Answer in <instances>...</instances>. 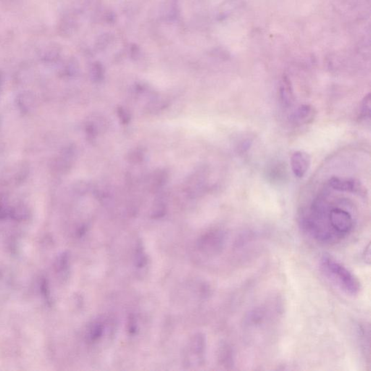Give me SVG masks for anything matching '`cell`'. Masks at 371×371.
I'll return each mask as SVG.
<instances>
[{"label":"cell","mask_w":371,"mask_h":371,"mask_svg":"<svg viewBox=\"0 0 371 371\" xmlns=\"http://www.w3.org/2000/svg\"><path fill=\"white\" fill-rule=\"evenodd\" d=\"M320 268L325 277L345 294L356 296L360 292V282L355 275L333 257L323 255Z\"/></svg>","instance_id":"1"},{"label":"cell","mask_w":371,"mask_h":371,"mask_svg":"<svg viewBox=\"0 0 371 371\" xmlns=\"http://www.w3.org/2000/svg\"><path fill=\"white\" fill-rule=\"evenodd\" d=\"M328 233L331 243L347 237L354 228V220L349 212L341 208L332 209L328 213Z\"/></svg>","instance_id":"2"},{"label":"cell","mask_w":371,"mask_h":371,"mask_svg":"<svg viewBox=\"0 0 371 371\" xmlns=\"http://www.w3.org/2000/svg\"><path fill=\"white\" fill-rule=\"evenodd\" d=\"M272 310L268 305L255 307L247 314L245 325L250 328H258L263 326L271 319Z\"/></svg>","instance_id":"3"},{"label":"cell","mask_w":371,"mask_h":371,"mask_svg":"<svg viewBox=\"0 0 371 371\" xmlns=\"http://www.w3.org/2000/svg\"><path fill=\"white\" fill-rule=\"evenodd\" d=\"M311 165V157L308 153L297 151L291 157V167L295 176L303 178Z\"/></svg>","instance_id":"4"},{"label":"cell","mask_w":371,"mask_h":371,"mask_svg":"<svg viewBox=\"0 0 371 371\" xmlns=\"http://www.w3.org/2000/svg\"><path fill=\"white\" fill-rule=\"evenodd\" d=\"M316 114L315 107L310 105H304L296 110L292 115V120L296 124L299 126L310 124L315 120Z\"/></svg>","instance_id":"5"},{"label":"cell","mask_w":371,"mask_h":371,"mask_svg":"<svg viewBox=\"0 0 371 371\" xmlns=\"http://www.w3.org/2000/svg\"><path fill=\"white\" fill-rule=\"evenodd\" d=\"M329 184L332 188L341 192H354L357 188V183L354 180L337 177H332L329 180Z\"/></svg>","instance_id":"6"},{"label":"cell","mask_w":371,"mask_h":371,"mask_svg":"<svg viewBox=\"0 0 371 371\" xmlns=\"http://www.w3.org/2000/svg\"><path fill=\"white\" fill-rule=\"evenodd\" d=\"M17 103L23 113H29L35 105V97L31 92L21 93L18 97Z\"/></svg>","instance_id":"7"},{"label":"cell","mask_w":371,"mask_h":371,"mask_svg":"<svg viewBox=\"0 0 371 371\" xmlns=\"http://www.w3.org/2000/svg\"><path fill=\"white\" fill-rule=\"evenodd\" d=\"M280 94H281V100L284 105H289L292 103L294 100V94H293L290 82L286 78H284L281 81V86H280Z\"/></svg>","instance_id":"8"},{"label":"cell","mask_w":371,"mask_h":371,"mask_svg":"<svg viewBox=\"0 0 371 371\" xmlns=\"http://www.w3.org/2000/svg\"><path fill=\"white\" fill-rule=\"evenodd\" d=\"M29 210L24 205H17L9 209V216L15 221H24L29 217Z\"/></svg>","instance_id":"9"},{"label":"cell","mask_w":371,"mask_h":371,"mask_svg":"<svg viewBox=\"0 0 371 371\" xmlns=\"http://www.w3.org/2000/svg\"><path fill=\"white\" fill-rule=\"evenodd\" d=\"M55 268H56L57 273H60L62 275H65L68 272V257L66 253H63L60 255L55 263Z\"/></svg>","instance_id":"10"},{"label":"cell","mask_w":371,"mask_h":371,"mask_svg":"<svg viewBox=\"0 0 371 371\" xmlns=\"http://www.w3.org/2000/svg\"><path fill=\"white\" fill-rule=\"evenodd\" d=\"M224 349L220 354V359L221 362L225 366H232L234 362V357H233V351L229 346H224Z\"/></svg>","instance_id":"11"},{"label":"cell","mask_w":371,"mask_h":371,"mask_svg":"<svg viewBox=\"0 0 371 371\" xmlns=\"http://www.w3.org/2000/svg\"><path fill=\"white\" fill-rule=\"evenodd\" d=\"M370 94H367L364 97L362 102V109H361V118H370L371 104H370Z\"/></svg>","instance_id":"12"},{"label":"cell","mask_w":371,"mask_h":371,"mask_svg":"<svg viewBox=\"0 0 371 371\" xmlns=\"http://www.w3.org/2000/svg\"><path fill=\"white\" fill-rule=\"evenodd\" d=\"M102 330H103L102 325L100 323H96L91 328L90 331H89V337L92 340L97 339L102 334Z\"/></svg>","instance_id":"13"},{"label":"cell","mask_w":371,"mask_h":371,"mask_svg":"<svg viewBox=\"0 0 371 371\" xmlns=\"http://www.w3.org/2000/svg\"><path fill=\"white\" fill-rule=\"evenodd\" d=\"M9 216V209L0 202V220L6 219Z\"/></svg>","instance_id":"14"},{"label":"cell","mask_w":371,"mask_h":371,"mask_svg":"<svg viewBox=\"0 0 371 371\" xmlns=\"http://www.w3.org/2000/svg\"><path fill=\"white\" fill-rule=\"evenodd\" d=\"M118 115H119L121 120H123V123H127L129 120V115H128V113H126V110H123V109L120 108L118 110Z\"/></svg>","instance_id":"15"},{"label":"cell","mask_w":371,"mask_h":371,"mask_svg":"<svg viewBox=\"0 0 371 371\" xmlns=\"http://www.w3.org/2000/svg\"><path fill=\"white\" fill-rule=\"evenodd\" d=\"M370 245H368L367 246V248H366L365 251H364V261L367 262V263H370Z\"/></svg>","instance_id":"16"}]
</instances>
